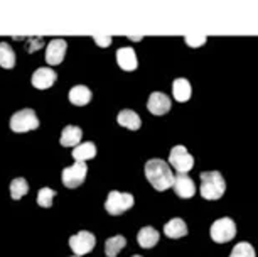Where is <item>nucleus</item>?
<instances>
[{
    "label": "nucleus",
    "mask_w": 258,
    "mask_h": 257,
    "mask_svg": "<svg viewBox=\"0 0 258 257\" xmlns=\"http://www.w3.org/2000/svg\"><path fill=\"white\" fill-rule=\"evenodd\" d=\"M134 195L132 193H120V191H110L108 198L105 201V210L113 217H118L121 213H125L126 210L134 207Z\"/></svg>",
    "instance_id": "20e7f679"
},
{
    "label": "nucleus",
    "mask_w": 258,
    "mask_h": 257,
    "mask_svg": "<svg viewBox=\"0 0 258 257\" xmlns=\"http://www.w3.org/2000/svg\"><path fill=\"white\" fill-rule=\"evenodd\" d=\"M44 42H42V39H36V41H32V39H29V47H27V51L29 53H34V51H37L39 47H41Z\"/></svg>",
    "instance_id": "cd10ccee"
},
{
    "label": "nucleus",
    "mask_w": 258,
    "mask_h": 257,
    "mask_svg": "<svg viewBox=\"0 0 258 257\" xmlns=\"http://www.w3.org/2000/svg\"><path fill=\"white\" fill-rule=\"evenodd\" d=\"M230 257H256V254L251 244H248V242H238V244L233 247Z\"/></svg>",
    "instance_id": "b1692460"
},
{
    "label": "nucleus",
    "mask_w": 258,
    "mask_h": 257,
    "mask_svg": "<svg viewBox=\"0 0 258 257\" xmlns=\"http://www.w3.org/2000/svg\"><path fill=\"white\" fill-rule=\"evenodd\" d=\"M169 164L177 171V174H187L194 166V158L184 145H174L169 152Z\"/></svg>",
    "instance_id": "423d86ee"
},
{
    "label": "nucleus",
    "mask_w": 258,
    "mask_h": 257,
    "mask_svg": "<svg viewBox=\"0 0 258 257\" xmlns=\"http://www.w3.org/2000/svg\"><path fill=\"white\" fill-rule=\"evenodd\" d=\"M132 257H142V255H132Z\"/></svg>",
    "instance_id": "c756f323"
},
{
    "label": "nucleus",
    "mask_w": 258,
    "mask_h": 257,
    "mask_svg": "<svg viewBox=\"0 0 258 257\" xmlns=\"http://www.w3.org/2000/svg\"><path fill=\"white\" fill-rule=\"evenodd\" d=\"M116 122L121 127H126L128 130H139L140 125H142V119L139 117V114L135 110L125 109L116 115Z\"/></svg>",
    "instance_id": "dca6fc26"
},
{
    "label": "nucleus",
    "mask_w": 258,
    "mask_h": 257,
    "mask_svg": "<svg viewBox=\"0 0 258 257\" xmlns=\"http://www.w3.org/2000/svg\"><path fill=\"white\" fill-rule=\"evenodd\" d=\"M164 234L169 239H181V237L187 235V225L182 218H172L164 225Z\"/></svg>",
    "instance_id": "a211bd4d"
},
{
    "label": "nucleus",
    "mask_w": 258,
    "mask_h": 257,
    "mask_svg": "<svg viewBox=\"0 0 258 257\" xmlns=\"http://www.w3.org/2000/svg\"><path fill=\"white\" fill-rule=\"evenodd\" d=\"M95 245H96L95 235L88 230H81V232H78L76 235L70 237V247H71V250L75 252V255L81 257V255L88 254V252L95 249Z\"/></svg>",
    "instance_id": "6e6552de"
},
{
    "label": "nucleus",
    "mask_w": 258,
    "mask_h": 257,
    "mask_svg": "<svg viewBox=\"0 0 258 257\" xmlns=\"http://www.w3.org/2000/svg\"><path fill=\"white\" fill-rule=\"evenodd\" d=\"M54 196H56L54 190H51V188H41L37 193V205L42 208H51Z\"/></svg>",
    "instance_id": "393cba45"
},
{
    "label": "nucleus",
    "mask_w": 258,
    "mask_h": 257,
    "mask_svg": "<svg viewBox=\"0 0 258 257\" xmlns=\"http://www.w3.org/2000/svg\"><path fill=\"white\" fill-rule=\"evenodd\" d=\"M29 185L26 178H14L11 181V196L12 200H21L24 195H27Z\"/></svg>",
    "instance_id": "5701e85b"
},
{
    "label": "nucleus",
    "mask_w": 258,
    "mask_h": 257,
    "mask_svg": "<svg viewBox=\"0 0 258 257\" xmlns=\"http://www.w3.org/2000/svg\"><path fill=\"white\" fill-rule=\"evenodd\" d=\"M186 44L191 47H199L206 42V36H186Z\"/></svg>",
    "instance_id": "a878e982"
},
{
    "label": "nucleus",
    "mask_w": 258,
    "mask_h": 257,
    "mask_svg": "<svg viewBox=\"0 0 258 257\" xmlns=\"http://www.w3.org/2000/svg\"><path fill=\"white\" fill-rule=\"evenodd\" d=\"M39 127V119L32 109H22L11 117V129L17 134L36 130Z\"/></svg>",
    "instance_id": "39448f33"
},
{
    "label": "nucleus",
    "mask_w": 258,
    "mask_h": 257,
    "mask_svg": "<svg viewBox=\"0 0 258 257\" xmlns=\"http://www.w3.org/2000/svg\"><path fill=\"white\" fill-rule=\"evenodd\" d=\"M56 71L52 68H37L36 71L32 73V86H36L37 90H46V88H51L52 85L56 83Z\"/></svg>",
    "instance_id": "9d476101"
},
{
    "label": "nucleus",
    "mask_w": 258,
    "mask_h": 257,
    "mask_svg": "<svg viewBox=\"0 0 258 257\" xmlns=\"http://www.w3.org/2000/svg\"><path fill=\"white\" fill-rule=\"evenodd\" d=\"M130 39H132V41H142V36H130Z\"/></svg>",
    "instance_id": "c85d7f7f"
},
{
    "label": "nucleus",
    "mask_w": 258,
    "mask_h": 257,
    "mask_svg": "<svg viewBox=\"0 0 258 257\" xmlns=\"http://www.w3.org/2000/svg\"><path fill=\"white\" fill-rule=\"evenodd\" d=\"M209 235L216 244H226L236 235V224L230 217H223L213 222L211 229H209Z\"/></svg>",
    "instance_id": "7ed1b4c3"
},
{
    "label": "nucleus",
    "mask_w": 258,
    "mask_h": 257,
    "mask_svg": "<svg viewBox=\"0 0 258 257\" xmlns=\"http://www.w3.org/2000/svg\"><path fill=\"white\" fill-rule=\"evenodd\" d=\"M126 245V239L123 235H113L105 242V254L106 257H116L120 250Z\"/></svg>",
    "instance_id": "412c9836"
},
{
    "label": "nucleus",
    "mask_w": 258,
    "mask_h": 257,
    "mask_svg": "<svg viewBox=\"0 0 258 257\" xmlns=\"http://www.w3.org/2000/svg\"><path fill=\"white\" fill-rule=\"evenodd\" d=\"M95 156H96V145L95 142H90V140L73 147V158H75L76 163H86L90 159H93Z\"/></svg>",
    "instance_id": "6ab92c4d"
},
{
    "label": "nucleus",
    "mask_w": 258,
    "mask_h": 257,
    "mask_svg": "<svg viewBox=\"0 0 258 257\" xmlns=\"http://www.w3.org/2000/svg\"><path fill=\"white\" fill-rule=\"evenodd\" d=\"M81 137H83V130L78 125H66L61 132L59 142L62 147H76L81 142Z\"/></svg>",
    "instance_id": "2eb2a0df"
},
{
    "label": "nucleus",
    "mask_w": 258,
    "mask_h": 257,
    "mask_svg": "<svg viewBox=\"0 0 258 257\" xmlns=\"http://www.w3.org/2000/svg\"><path fill=\"white\" fill-rule=\"evenodd\" d=\"M93 41H95L98 46H101V47H108V46H110V42H111V37H101V36H95V37H93Z\"/></svg>",
    "instance_id": "bb28decb"
},
{
    "label": "nucleus",
    "mask_w": 258,
    "mask_h": 257,
    "mask_svg": "<svg viewBox=\"0 0 258 257\" xmlns=\"http://www.w3.org/2000/svg\"><path fill=\"white\" fill-rule=\"evenodd\" d=\"M145 178L149 179V183L154 186V190L157 191H165L172 186L174 183V174L170 171V166L162 159H150L145 163Z\"/></svg>",
    "instance_id": "f257e3e1"
},
{
    "label": "nucleus",
    "mask_w": 258,
    "mask_h": 257,
    "mask_svg": "<svg viewBox=\"0 0 258 257\" xmlns=\"http://www.w3.org/2000/svg\"><path fill=\"white\" fill-rule=\"evenodd\" d=\"M66 49H68V42L64 39L49 41V44L46 47V63L51 66L59 65V63H62V60H64Z\"/></svg>",
    "instance_id": "9b49d317"
},
{
    "label": "nucleus",
    "mask_w": 258,
    "mask_h": 257,
    "mask_svg": "<svg viewBox=\"0 0 258 257\" xmlns=\"http://www.w3.org/2000/svg\"><path fill=\"white\" fill-rule=\"evenodd\" d=\"M0 66L6 70H12L16 66V53L7 42H0Z\"/></svg>",
    "instance_id": "4be33fe9"
},
{
    "label": "nucleus",
    "mask_w": 258,
    "mask_h": 257,
    "mask_svg": "<svg viewBox=\"0 0 258 257\" xmlns=\"http://www.w3.org/2000/svg\"><path fill=\"white\" fill-rule=\"evenodd\" d=\"M159 239H160V234H159V230L154 229V227H142L137 234L139 245L144 247V249H150V247L157 245Z\"/></svg>",
    "instance_id": "f3484780"
},
{
    "label": "nucleus",
    "mask_w": 258,
    "mask_h": 257,
    "mask_svg": "<svg viewBox=\"0 0 258 257\" xmlns=\"http://www.w3.org/2000/svg\"><path fill=\"white\" fill-rule=\"evenodd\" d=\"M86 174H88V168H86V163H76L73 166H68L62 169L61 179L62 185L66 188H78L80 185H83V181L86 179Z\"/></svg>",
    "instance_id": "0eeeda50"
},
{
    "label": "nucleus",
    "mask_w": 258,
    "mask_h": 257,
    "mask_svg": "<svg viewBox=\"0 0 258 257\" xmlns=\"http://www.w3.org/2000/svg\"><path fill=\"white\" fill-rule=\"evenodd\" d=\"M191 93H192L191 83H189L186 78L174 80V83H172V95H174V98H176L177 101H187L189 98H191Z\"/></svg>",
    "instance_id": "aec40b11"
},
{
    "label": "nucleus",
    "mask_w": 258,
    "mask_h": 257,
    "mask_svg": "<svg viewBox=\"0 0 258 257\" xmlns=\"http://www.w3.org/2000/svg\"><path fill=\"white\" fill-rule=\"evenodd\" d=\"M71 257H80V255H71Z\"/></svg>",
    "instance_id": "7c9ffc66"
},
{
    "label": "nucleus",
    "mask_w": 258,
    "mask_h": 257,
    "mask_svg": "<svg viewBox=\"0 0 258 257\" xmlns=\"http://www.w3.org/2000/svg\"><path fill=\"white\" fill-rule=\"evenodd\" d=\"M116 63H118V66L125 71L137 70L139 63H137V55H135L134 47H120V49L116 51Z\"/></svg>",
    "instance_id": "ddd939ff"
},
{
    "label": "nucleus",
    "mask_w": 258,
    "mask_h": 257,
    "mask_svg": "<svg viewBox=\"0 0 258 257\" xmlns=\"http://www.w3.org/2000/svg\"><path fill=\"white\" fill-rule=\"evenodd\" d=\"M91 96H93V93H91V90L88 88V86H85V85L73 86V88L70 90V93H68V98H70L71 104L76 105V107L88 105Z\"/></svg>",
    "instance_id": "4468645a"
},
{
    "label": "nucleus",
    "mask_w": 258,
    "mask_h": 257,
    "mask_svg": "<svg viewBox=\"0 0 258 257\" xmlns=\"http://www.w3.org/2000/svg\"><path fill=\"white\" fill-rule=\"evenodd\" d=\"M201 196L204 200H220L226 191V181L220 171H204L201 173Z\"/></svg>",
    "instance_id": "f03ea898"
},
{
    "label": "nucleus",
    "mask_w": 258,
    "mask_h": 257,
    "mask_svg": "<svg viewBox=\"0 0 258 257\" xmlns=\"http://www.w3.org/2000/svg\"><path fill=\"white\" fill-rule=\"evenodd\" d=\"M172 188L176 191V195L179 198H184V200L192 198L194 193H196V185H194L192 178L189 174H177V176H174Z\"/></svg>",
    "instance_id": "f8f14e48"
},
{
    "label": "nucleus",
    "mask_w": 258,
    "mask_h": 257,
    "mask_svg": "<svg viewBox=\"0 0 258 257\" xmlns=\"http://www.w3.org/2000/svg\"><path fill=\"white\" fill-rule=\"evenodd\" d=\"M170 98L162 91H154L150 93L149 96V101H147V110L152 115H165L170 110Z\"/></svg>",
    "instance_id": "1a4fd4ad"
}]
</instances>
